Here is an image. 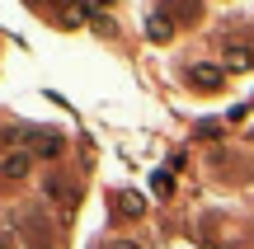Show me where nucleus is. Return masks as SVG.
<instances>
[{
  "label": "nucleus",
  "instance_id": "3",
  "mask_svg": "<svg viewBox=\"0 0 254 249\" xmlns=\"http://www.w3.org/2000/svg\"><path fill=\"white\" fill-rule=\"evenodd\" d=\"M28 174V155L19 150V155H9V160H0V179H24Z\"/></svg>",
  "mask_w": 254,
  "mask_h": 249
},
{
  "label": "nucleus",
  "instance_id": "4",
  "mask_svg": "<svg viewBox=\"0 0 254 249\" xmlns=\"http://www.w3.org/2000/svg\"><path fill=\"white\" fill-rule=\"evenodd\" d=\"M226 61H231V66H254V56L245 52V47H231V52H226Z\"/></svg>",
  "mask_w": 254,
  "mask_h": 249
},
{
  "label": "nucleus",
  "instance_id": "1",
  "mask_svg": "<svg viewBox=\"0 0 254 249\" xmlns=\"http://www.w3.org/2000/svg\"><path fill=\"white\" fill-rule=\"evenodd\" d=\"M189 85L217 94V90H226V71H221V66H189Z\"/></svg>",
  "mask_w": 254,
  "mask_h": 249
},
{
  "label": "nucleus",
  "instance_id": "6",
  "mask_svg": "<svg viewBox=\"0 0 254 249\" xmlns=\"http://www.w3.org/2000/svg\"><path fill=\"white\" fill-rule=\"evenodd\" d=\"M0 249H9V240H5V235H0Z\"/></svg>",
  "mask_w": 254,
  "mask_h": 249
},
{
  "label": "nucleus",
  "instance_id": "5",
  "mask_svg": "<svg viewBox=\"0 0 254 249\" xmlns=\"http://www.w3.org/2000/svg\"><path fill=\"white\" fill-rule=\"evenodd\" d=\"M113 249H136V245H132V240H118V245H113Z\"/></svg>",
  "mask_w": 254,
  "mask_h": 249
},
{
  "label": "nucleus",
  "instance_id": "2",
  "mask_svg": "<svg viewBox=\"0 0 254 249\" xmlns=\"http://www.w3.org/2000/svg\"><path fill=\"white\" fill-rule=\"evenodd\" d=\"M24 155H62L57 132H24Z\"/></svg>",
  "mask_w": 254,
  "mask_h": 249
}]
</instances>
